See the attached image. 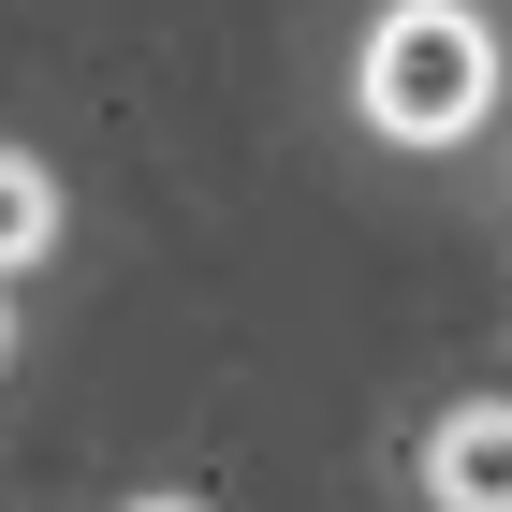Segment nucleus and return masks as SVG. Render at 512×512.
I'll list each match as a JSON object with an SVG mask.
<instances>
[{
	"label": "nucleus",
	"instance_id": "obj_1",
	"mask_svg": "<svg viewBox=\"0 0 512 512\" xmlns=\"http://www.w3.org/2000/svg\"><path fill=\"white\" fill-rule=\"evenodd\" d=\"M366 132H395V147H454V132H483V103H498V30H483L469 0H395L381 30H366Z\"/></svg>",
	"mask_w": 512,
	"mask_h": 512
},
{
	"label": "nucleus",
	"instance_id": "obj_2",
	"mask_svg": "<svg viewBox=\"0 0 512 512\" xmlns=\"http://www.w3.org/2000/svg\"><path fill=\"white\" fill-rule=\"evenodd\" d=\"M425 498L439 512H512V395H469L425 425Z\"/></svg>",
	"mask_w": 512,
	"mask_h": 512
},
{
	"label": "nucleus",
	"instance_id": "obj_3",
	"mask_svg": "<svg viewBox=\"0 0 512 512\" xmlns=\"http://www.w3.org/2000/svg\"><path fill=\"white\" fill-rule=\"evenodd\" d=\"M44 249H59V176H44L30 147H0V278L44 264Z\"/></svg>",
	"mask_w": 512,
	"mask_h": 512
},
{
	"label": "nucleus",
	"instance_id": "obj_4",
	"mask_svg": "<svg viewBox=\"0 0 512 512\" xmlns=\"http://www.w3.org/2000/svg\"><path fill=\"white\" fill-rule=\"evenodd\" d=\"M132 512H205V498H132Z\"/></svg>",
	"mask_w": 512,
	"mask_h": 512
},
{
	"label": "nucleus",
	"instance_id": "obj_5",
	"mask_svg": "<svg viewBox=\"0 0 512 512\" xmlns=\"http://www.w3.org/2000/svg\"><path fill=\"white\" fill-rule=\"evenodd\" d=\"M0 352H15V308H0Z\"/></svg>",
	"mask_w": 512,
	"mask_h": 512
}]
</instances>
